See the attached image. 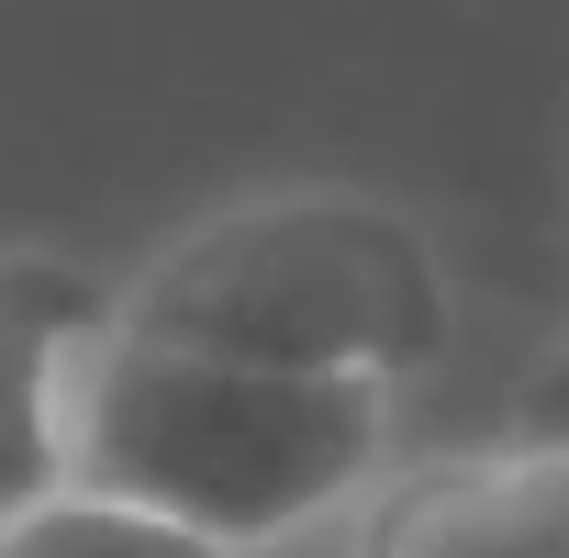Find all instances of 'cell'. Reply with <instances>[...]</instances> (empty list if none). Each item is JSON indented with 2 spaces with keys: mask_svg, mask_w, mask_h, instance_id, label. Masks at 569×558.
<instances>
[{
  "mask_svg": "<svg viewBox=\"0 0 569 558\" xmlns=\"http://www.w3.org/2000/svg\"><path fill=\"white\" fill-rule=\"evenodd\" d=\"M391 458V380H325V369H257L212 347L101 336L79 391V480L157 502L234 558L347 514Z\"/></svg>",
  "mask_w": 569,
  "mask_h": 558,
  "instance_id": "1",
  "label": "cell"
},
{
  "mask_svg": "<svg viewBox=\"0 0 569 558\" xmlns=\"http://www.w3.org/2000/svg\"><path fill=\"white\" fill-rule=\"evenodd\" d=\"M123 336L212 347L257 369H325V380H413L447 347V268L425 223L358 190H268L190 223L112 291Z\"/></svg>",
  "mask_w": 569,
  "mask_h": 558,
  "instance_id": "2",
  "label": "cell"
},
{
  "mask_svg": "<svg viewBox=\"0 0 569 558\" xmlns=\"http://www.w3.org/2000/svg\"><path fill=\"white\" fill-rule=\"evenodd\" d=\"M112 336V291L79 257L0 246V525L79 480V391Z\"/></svg>",
  "mask_w": 569,
  "mask_h": 558,
  "instance_id": "3",
  "label": "cell"
},
{
  "mask_svg": "<svg viewBox=\"0 0 569 558\" xmlns=\"http://www.w3.org/2000/svg\"><path fill=\"white\" fill-rule=\"evenodd\" d=\"M358 558H569V447L425 458L358 491Z\"/></svg>",
  "mask_w": 569,
  "mask_h": 558,
  "instance_id": "4",
  "label": "cell"
},
{
  "mask_svg": "<svg viewBox=\"0 0 569 558\" xmlns=\"http://www.w3.org/2000/svg\"><path fill=\"white\" fill-rule=\"evenodd\" d=\"M0 558H234V547L179 525V514H157V502L68 480V491H46V502H23L0 525Z\"/></svg>",
  "mask_w": 569,
  "mask_h": 558,
  "instance_id": "5",
  "label": "cell"
},
{
  "mask_svg": "<svg viewBox=\"0 0 569 558\" xmlns=\"http://www.w3.org/2000/svg\"><path fill=\"white\" fill-rule=\"evenodd\" d=\"M513 436H536V447H569V336L525 369V402H513Z\"/></svg>",
  "mask_w": 569,
  "mask_h": 558,
  "instance_id": "6",
  "label": "cell"
}]
</instances>
